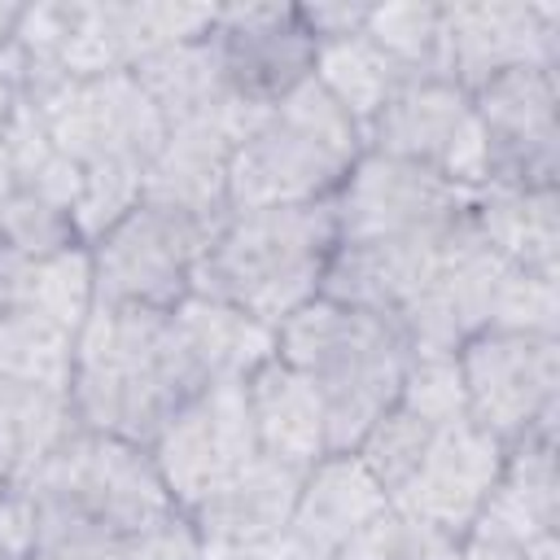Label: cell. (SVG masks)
<instances>
[{
    "label": "cell",
    "instance_id": "obj_40",
    "mask_svg": "<svg viewBox=\"0 0 560 560\" xmlns=\"http://www.w3.org/2000/svg\"><path fill=\"white\" fill-rule=\"evenodd\" d=\"M0 560H4V556H0Z\"/></svg>",
    "mask_w": 560,
    "mask_h": 560
},
{
    "label": "cell",
    "instance_id": "obj_32",
    "mask_svg": "<svg viewBox=\"0 0 560 560\" xmlns=\"http://www.w3.org/2000/svg\"><path fill=\"white\" fill-rule=\"evenodd\" d=\"M337 560H459V538L389 503L337 551Z\"/></svg>",
    "mask_w": 560,
    "mask_h": 560
},
{
    "label": "cell",
    "instance_id": "obj_10",
    "mask_svg": "<svg viewBox=\"0 0 560 560\" xmlns=\"http://www.w3.org/2000/svg\"><path fill=\"white\" fill-rule=\"evenodd\" d=\"M363 149L416 162L442 179L477 188L486 179V140L472 96L455 79L402 83L363 127Z\"/></svg>",
    "mask_w": 560,
    "mask_h": 560
},
{
    "label": "cell",
    "instance_id": "obj_1",
    "mask_svg": "<svg viewBox=\"0 0 560 560\" xmlns=\"http://www.w3.org/2000/svg\"><path fill=\"white\" fill-rule=\"evenodd\" d=\"M201 389L206 381L192 368L171 311L92 306L74 341V376L66 389L79 429L149 446L175 407Z\"/></svg>",
    "mask_w": 560,
    "mask_h": 560
},
{
    "label": "cell",
    "instance_id": "obj_6",
    "mask_svg": "<svg viewBox=\"0 0 560 560\" xmlns=\"http://www.w3.org/2000/svg\"><path fill=\"white\" fill-rule=\"evenodd\" d=\"M223 223H201L179 210L136 201L109 232L88 245L92 306L175 311L192 293V271Z\"/></svg>",
    "mask_w": 560,
    "mask_h": 560
},
{
    "label": "cell",
    "instance_id": "obj_41",
    "mask_svg": "<svg viewBox=\"0 0 560 560\" xmlns=\"http://www.w3.org/2000/svg\"><path fill=\"white\" fill-rule=\"evenodd\" d=\"M0 490H4V486H0Z\"/></svg>",
    "mask_w": 560,
    "mask_h": 560
},
{
    "label": "cell",
    "instance_id": "obj_7",
    "mask_svg": "<svg viewBox=\"0 0 560 560\" xmlns=\"http://www.w3.org/2000/svg\"><path fill=\"white\" fill-rule=\"evenodd\" d=\"M468 420L512 446L560 420V337L481 328L455 350Z\"/></svg>",
    "mask_w": 560,
    "mask_h": 560
},
{
    "label": "cell",
    "instance_id": "obj_11",
    "mask_svg": "<svg viewBox=\"0 0 560 560\" xmlns=\"http://www.w3.org/2000/svg\"><path fill=\"white\" fill-rule=\"evenodd\" d=\"M472 96L481 140H486V179L503 188H560V83L551 66H525L481 83Z\"/></svg>",
    "mask_w": 560,
    "mask_h": 560
},
{
    "label": "cell",
    "instance_id": "obj_23",
    "mask_svg": "<svg viewBox=\"0 0 560 560\" xmlns=\"http://www.w3.org/2000/svg\"><path fill=\"white\" fill-rule=\"evenodd\" d=\"M472 525L494 529V534H512V538H542V534L560 529L556 429H542V433H529V438L503 446L499 481H494V490H490V499Z\"/></svg>",
    "mask_w": 560,
    "mask_h": 560
},
{
    "label": "cell",
    "instance_id": "obj_31",
    "mask_svg": "<svg viewBox=\"0 0 560 560\" xmlns=\"http://www.w3.org/2000/svg\"><path fill=\"white\" fill-rule=\"evenodd\" d=\"M438 429H446V424H438V420L420 416L416 407H407L402 398H394V402L376 416V424L363 433V442L354 446V455H359L363 468L385 486V494H394V490L416 472V464L424 459V451H429V442L438 438Z\"/></svg>",
    "mask_w": 560,
    "mask_h": 560
},
{
    "label": "cell",
    "instance_id": "obj_19",
    "mask_svg": "<svg viewBox=\"0 0 560 560\" xmlns=\"http://www.w3.org/2000/svg\"><path fill=\"white\" fill-rule=\"evenodd\" d=\"M302 472L271 455H254L232 477L214 481L184 508L197 542H271L289 534V516L302 490Z\"/></svg>",
    "mask_w": 560,
    "mask_h": 560
},
{
    "label": "cell",
    "instance_id": "obj_9",
    "mask_svg": "<svg viewBox=\"0 0 560 560\" xmlns=\"http://www.w3.org/2000/svg\"><path fill=\"white\" fill-rule=\"evenodd\" d=\"M35 109L57 153L79 171L101 162H122L144 171L166 140V122L131 70L101 79H70Z\"/></svg>",
    "mask_w": 560,
    "mask_h": 560
},
{
    "label": "cell",
    "instance_id": "obj_13",
    "mask_svg": "<svg viewBox=\"0 0 560 560\" xmlns=\"http://www.w3.org/2000/svg\"><path fill=\"white\" fill-rule=\"evenodd\" d=\"M149 455L179 508L201 499L214 481L245 468L258 451V433L245 402V381L206 385L192 394L149 442Z\"/></svg>",
    "mask_w": 560,
    "mask_h": 560
},
{
    "label": "cell",
    "instance_id": "obj_15",
    "mask_svg": "<svg viewBox=\"0 0 560 560\" xmlns=\"http://www.w3.org/2000/svg\"><path fill=\"white\" fill-rule=\"evenodd\" d=\"M446 44H451V79L464 92H477L481 83L525 66L560 70V4H538V0L446 4Z\"/></svg>",
    "mask_w": 560,
    "mask_h": 560
},
{
    "label": "cell",
    "instance_id": "obj_30",
    "mask_svg": "<svg viewBox=\"0 0 560 560\" xmlns=\"http://www.w3.org/2000/svg\"><path fill=\"white\" fill-rule=\"evenodd\" d=\"M74 328L39 311L0 315V376L66 394L74 376Z\"/></svg>",
    "mask_w": 560,
    "mask_h": 560
},
{
    "label": "cell",
    "instance_id": "obj_37",
    "mask_svg": "<svg viewBox=\"0 0 560 560\" xmlns=\"http://www.w3.org/2000/svg\"><path fill=\"white\" fill-rule=\"evenodd\" d=\"M368 9L372 4H350V0H315V4H298L302 26L311 31L315 44L328 39H350L368 26Z\"/></svg>",
    "mask_w": 560,
    "mask_h": 560
},
{
    "label": "cell",
    "instance_id": "obj_27",
    "mask_svg": "<svg viewBox=\"0 0 560 560\" xmlns=\"http://www.w3.org/2000/svg\"><path fill=\"white\" fill-rule=\"evenodd\" d=\"M74 433H79V420L66 394L0 376V486L4 490L31 481L44 468V459Z\"/></svg>",
    "mask_w": 560,
    "mask_h": 560
},
{
    "label": "cell",
    "instance_id": "obj_8",
    "mask_svg": "<svg viewBox=\"0 0 560 560\" xmlns=\"http://www.w3.org/2000/svg\"><path fill=\"white\" fill-rule=\"evenodd\" d=\"M472 188L442 179L416 162L363 149L332 192L337 241H402L442 236L468 219Z\"/></svg>",
    "mask_w": 560,
    "mask_h": 560
},
{
    "label": "cell",
    "instance_id": "obj_38",
    "mask_svg": "<svg viewBox=\"0 0 560 560\" xmlns=\"http://www.w3.org/2000/svg\"><path fill=\"white\" fill-rule=\"evenodd\" d=\"M197 560H298L289 534L271 542H197Z\"/></svg>",
    "mask_w": 560,
    "mask_h": 560
},
{
    "label": "cell",
    "instance_id": "obj_35",
    "mask_svg": "<svg viewBox=\"0 0 560 560\" xmlns=\"http://www.w3.org/2000/svg\"><path fill=\"white\" fill-rule=\"evenodd\" d=\"M490 328L560 337V276H538V271H521L508 262L499 293H494Z\"/></svg>",
    "mask_w": 560,
    "mask_h": 560
},
{
    "label": "cell",
    "instance_id": "obj_21",
    "mask_svg": "<svg viewBox=\"0 0 560 560\" xmlns=\"http://www.w3.org/2000/svg\"><path fill=\"white\" fill-rule=\"evenodd\" d=\"M468 223L503 262L538 276H560V188L477 184Z\"/></svg>",
    "mask_w": 560,
    "mask_h": 560
},
{
    "label": "cell",
    "instance_id": "obj_29",
    "mask_svg": "<svg viewBox=\"0 0 560 560\" xmlns=\"http://www.w3.org/2000/svg\"><path fill=\"white\" fill-rule=\"evenodd\" d=\"M363 35L416 83L451 79L446 4H372Z\"/></svg>",
    "mask_w": 560,
    "mask_h": 560
},
{
    "label": "cell",
    "instance_id": "obj_22",
    "mask_svg": "<svg viewBox=\"0 0 560 560\" xmlns=\"http://www.w3.org/2000/svg\"><path fill=\"white\" fill-rule=\"evenodd\" d=\"M245 402H249V420H254L262 455L293 464V468H311L315 459L328 455L324 402L315 385L284 359L271 354L245 376Z\"/></svg>",
    "mask_w": 560,
    "mask_h": 560
},
{
    "label": "cell",
    "instance_id": "obj_18",
    "mask_svg": "<svg viewBox=\"0 0 560 560\" xmlns=\"http://www.w3.org/2000/svg\"><path fill=\"white\" fill-rule=\"evenodd\" d=\"M464 223L442 232V236L337 241L328 262H324V276H319V298L394 324L416 302V293L429 284V276L438 271L446 245L464 232Z\"/></svg>",
    "mask_w": 560,
    "mask_h": 560
},
{
    "label": "cell",
    "instance_id": "obj_3",
    "mask_svg": "<svg viewBox=\"0 0 560 560\" xmlns=\"http://www.w3.org/2000/svg\"><path fill=\"white\" fill-rule=\"evenodd\" d=\"M332 245L337 223L328 201L232 210L192 271V293L280 328L319 298V276Z\"/></svg>",
    "mask_w": 560,
    "mask_h": 560
},
{
    "label": "cell",
    "instance_id": "obj_14",
    "mask_svg": "<svg viewBox=\"0 0 560 560\" xmlns=\"http://www.w3.org/2000/svg\"><path fill=\"white\" fill-rule=\"evenodd\" d=\"M219 4H149V0H74V26L57 52L70 79H101L210 31Z\"/></svg>",
    "mask_w": 560,
    "mask_h": 560
},
{
    "label": "cell",
    "instance_id": "obj_12",
    "mask_svg": "<svg viewBox=\"0 0 560 560\" xmlns=\"http://www.w3.org/2000/svg\"><path fill=\"white\" fill-rule=\"evenodd\" d=\"M228 92L249 109H271L315 74V39L298 4H219L206 31Z\"/></svg>",
    "mask_w": 560,
    "mask_h": 560
},
{
    "label": "cell",
    "instance_id": "obj_17",
    "mask_svg": "<svg viewBox=\"0 0 560 560\" xmlns=\"http://www.w3.org/2000/svg\"><path fill=\"white\" fill-rule=\"evenodd\" d=\"M503 468V442L481 433L472 420H455L438 429L416 472L389 494L394 508L464 538L477 512L486 508Z\"/></svg>",
    "mask_w": 560,
    "mask_h": 560
},
{
    "label": "cell",
    "instance_id": "obj_25",
    "mask_svg": "<svg viewBox=\"0 0 560 560\" xmlns=\"http://www.w3.org/2000/svg\"><path fill=\"white\" fill-rule=\"evenodd\" d=\"M92 258L88 245L52 254V258H31L9 245H0V315L18 311H39L66 328H83L92 315Z\"/></svg>",
    "mask_w": 560,
    "mask_h": 560
},
{
    "label": "cell",
    "instance_id": "obj_20",
    "mask_svg": "<svg viewBox=\"0 0 560 560\" xmlns=\"http://www.w3.org/2000/svg\"><path fill=\"white\" fill-rule=\"evenodd\" d=\"M381 508H389V494L354 451L324 455L302 472V490L289 516V542L298 560H337V551Z\"/></svg>",
    "mask_w": 560,
    "mask_h": 560
},
{
    "label": "cell",
    "instance_id": "obj_28",
    "mask_svg": "<svg viewBox=\"0 0 560 560\" xmlns=\"http://www.w3.org/2000/svg\"><path fill=\"white\" fill-rule=\"evenodd\" d=\"M354 122L359 131L385 109V101L411 83L363 31L350 35V39H328L315 48V74H311Z\"/></svg>",
    "mask_w": 560,
    "mask_h": 560
},
{
    "label": "cell",
    "instance_id": "obj_39",
    "mask_svg": "<svg viewBox=\"0 0 560 560\" xmlns=\"http://www.w3.org/2000/svg\"><path fill=\"white\" fill-rule=\"evenodd\" d=\"M22 9H26V4H9V0H0V52H4V48H13V39H18V22H22Z\"/></svg>",
    "mask_w": 560,
    "mask_h": 560
},
{
    "label": "cell",
    "instance_id": "obj_5",
    "mask_svg": "<svg viewBox=\"0 0 560 560\" xmlns=\"http://www.w3.org/2000/svg\"><path fill=\"white\" fill-rule=\"evenodd\" d=\"M363 153L359 122L306 79L280 105L258 109L228 162L232 210H276L332 201Z\"/></svg>",
    "mask_w": 560,
    "mask_h": 560
},
{
    "label": "cell",
    "instance_id": "obj_26",
    "mask_svg": "<svg viewBox=\"0 0 560 560\" xmlns=\"http://www.w3.org/2000/svg\"><path fill=\"white\" fill-rule=\"evenodd\" d=\"M131 74L144 88V96L158 105V114H162L166 127L241 109V101L223 83L219 57H214V48H210L206 35L184 39V44H171V48L144 57L140 66H131Z\"/></svg>",
    "mask_w": 560,
    "mask_h": 560
},
{
    "label": "cell",
    "instance_id": "obj_33",
    "mask_svg": "<svg viewBox=\"0 0 560 560\" xmlns=\"http://www.w3.org/2000/svg\"><path fill=\"white\" fill-rule=\"evenodd\" d=\"M0 245L31 254V258H52L66 249H79V232H74V214L70 206L35 192V188H13L4 210H0Z\"/></svg>",
    "mask_w": 560,
    "mask_h": 560
},
{
    "label": "cell",
    "instance_id": "obj_2",
    "mask_svg": "<svg viewBox=\"0 0 560 560\" xmlns=\"http://www.w3.org/2000/svg\"><path fill=\"white\" fill-rule=\"evenodd\" d=\"M22 490L35 508V556L114 542L184 512L149 446L92 429L66 438Z\"/></svg>",
    "mask_w": 560,
    "mask_h": 560
},
{
    "label": "cell",
    "instance_id": "obj_36",
    "mask_svg": "<svg viewBox=\"0 0 560 560\" xmlns=\"http://www.w3.org/2000/svg\"><path fill=\"white\" fill-rule=\"evenodd\" d=\"M459 560H560V534L542 538H512L494 529H468L459 538Z\"/></svg>",
    "mask_w": 560,
    "mask_h": 560
},
{
    "label": "cell",
    "instance_id": "obj_24",
    "mask_svg": "<svg viewBox=\"0 0 560 560\" xmlns=\"http://www.w3.org/2000/svg\"><path fill=\"white\" fill-rule=\"evenodd\" d=\"M171 319H175V332L206 385L245 381L258 363H267L276 354V328H267L223 302L188 293L171 311Z\"/></svg>",
    "mask_w": 560,
    "mask_h": 560
},
{
    "label": "cell",
    "instance_id": "obj_34",
    "mask_svg": "<svg viewBox=\"0 0 560 560\" xmlns=\"http://www.w3.org/2000/svg\"><path fill=\"white\" fill-rule=\"evenodd\" d=\"M144 188V171L140 166H122V162H101V166H83L79 171V192H74V232L83 245H92L101 232H109L136 201Z\"/></svg>",
    "mask_w": 560,
    "mask_h": 560
},
{
    "label": "cell",
    "instance_id": "obj_16",
    "mask_svg": "<svg viewBox=\"0 0 560 560\" xmlns=\"http://www.w3.org/2000/svg\"><path fill=\"white\" fill-rule=\"evenodd\" d=\"M254 114L258 109L241 105V109H228V114H214V118L166 127L162 149L144 166L140 201L179 210V214L201 219V223H223L232 214V206H228V162H232V149L245 136V127L254 122Z\"/></svg>",
    "mask_w": 560,
    "mask_h": 560
},
{
    "label": "cell",
    "instance_id": "obj_4",
    "mask_svg": "<svg viewBox=\"0 0 560 560\" xmlns=\"http://www.w3.org/2000/svg\"><path fill=\"white\" fill-rule=\"evenodd\" d=\"M276 359L315 385L328 420V455H341L398 398L416 354L389 319L315 298L276 328Z\"/></svg>",
    "mask_w": 560,
    "mask_h": 560
}]
</instances>
